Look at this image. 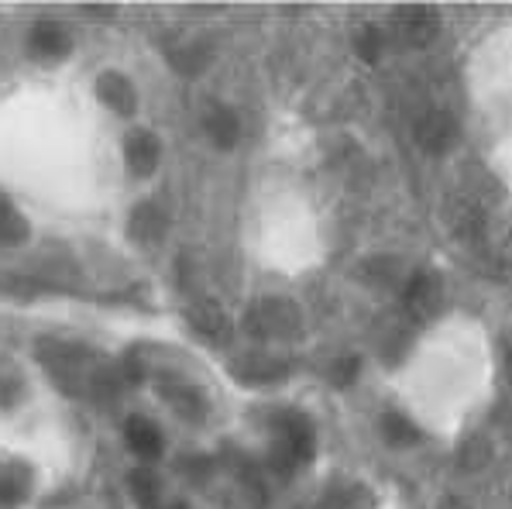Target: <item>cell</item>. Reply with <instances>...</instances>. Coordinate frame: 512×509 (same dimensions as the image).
Returning <instances> with one entry per match:
<instances>
[{
  "label": "cell",
  "mask_w": 512,
  "mask_h": 509,
  "mask_svg": "<svg viewBox=\"0 0 512 509\" xmlns=\"http://www.w3.org/2000/svg\"><path fill=\"white\" fill-rule=\"evenodd\" d=\"M499 382V341L471 310L430 320L389 368L396 413L437 444H461L475 434L499 399Z\"/></svg>",
  "instance_id": "6da1fadb"
},
{
  "label": "cell",
  "mask_w": 512,
  "mask_h": 509,
  "mask_svg": "<svg viewBox=\"0 0 512 509\" xmlns=\"http://www.w3.org/2000/svg\"><path fill=\"white\" fill-rule=\"evenodd\" d=\"M464 90L482 162L512 193V21L478 38L464 66Z\"/></svg>",
  "instance_id": "7a4b0ae2"
},
{
  "label": "cell",
  "mask_w": 512,
  "mask_h": 509,
  "mask_svg": "<svg viewBox=\"0 0 512 509\" xmlns=\"http://www.w3.org/2000/svg\"><path fill=\"white\" fill-rule=\"evenodd\" d=\"M38 362L62 396H90L100 368L83 341L73 338H42L38 341Z\"/></svg>",
  "instance_id": "3957f363"
},
{
  "label": "cell",
  "mask_w": 512,
  "mask_h": 509,
  "mask_svg": "<svg viewBox=\"0 0 512 509\" xmlns=\"http://www.w3.org/2000/svg\"><path fill=\"white\" fill-rule=\"evenodd\" d=\"M76 38L73 28L59 18H35L25 31V59L38 69H59L73 59Z\"/></svg>",
  "instance_id": "277c9868"
},
{
  "label": "cell",
  "mask_w": 512,
  "mask_h": 509,
  "mask_svg": "<svg viewBox=\"0 0 512 509\" xmlns=\"http://www.w3.org/2000/svg\"><path fill=\"white\" fill-rule=\"evenodd\" d=\"M93 100L100 107L117 117V121L131 124L141 111V90L135 83V76L121 66H104L93 73Z\"/></svg>",
  "instance_id": "5b68a950"
},
{
  "label": "cell",
  "mask_w": 512,
  "mask_h": 509,
  "mask_svg": "<svg viewBox=\"0 0 512 509\" xmlns=\"http://www.w3.org/2000/svg\"><path fill=\"white\" fill-rule=\"evenodd\" d=\"M162 138L155 135L152 128H141V124H131L121 138V169L131 183H148V179L159 176L162 169Z\"/></svg>",
  "instance_id": "8992f818"
},
{
  "label": "cell",
  "mask_w": 512,
  "mask_h": 509,
  "mask_svg": "<svg viewBox=\"0 0 512 509\" xmlns=\"http://www.w3.org/2000/svg\"><path fill=\"white\" fill-rule=\"evenodd\" d=\"M121 448L135 465H159L165 454V430L155 417L148 413H128L117 427Z\"/></svg>",
  "instance_id": "52a82bcc"
},
{
  "label": "cell",
  "mask_w": 512,
  "mask_h": 509,
  "mask_svg": "<svg viewBox=\"0 0 512 509\" xmlns=\"http://www.w3.org/2000/svg\"><path fill=\"white\" fill-rule=\"evenodd\" d=\"M38 492V468L18 454H0V509H25Z\"/></svg>",
  "instance_id": "ba28073f"
},
{
  "label": "cell",
  "mask_w": 512,
  "mask_h": 509,
  "mask_svg": "<svg viewBox=\"0 0 512 509\" xmlns=\"http://www.w3.org/2000/svg\"><path fill=\"white\" fill-rule=\"evenodd\" d=\"M124 496L135 509H159L165 499V482L155 465H131L124 472Z\"/></svg>",
  "instance_id": "9c48e42d"
},
{
  "label": "cell",
  "mask_w": 512,
  "mask_h": 509,
  "mask_svg": "<svg viewBox=\"0 0 512 509\" xmlns=\"http://www.w3.org/2000/svg\"><path fill=\"white\" fill-rule=\"evenodd\" d=\"M165 227H169V221H165V214H162L159 203L141 200V203H135V207H131L124 231H128V238L135 241V245L148 248V245H159L162 234H165Z\"/></svg>",
  "instance_id": "30bf717a"
},
{
  "label": "cell",
  "mask_w": 512,
  "mask_h": 509,
  "mask_svg": "<svg viewBox=\"0 0 512 509\" xmlns=\"http://www.w3.org/2000/svg\"><path fill=\"white\" fill-rule=\"evenodd\" d=\"M31 399V382L25 368L14 362H0V417H18Z\"/></svg>",
  "instance_id": "8fae6325"
},
{
  "label": "cell",
  "mask_w": 512,
  "mask_h": 509,
  "mask_svg": "<svg viewBox=\"0 0 512 509\" xmlns=\"http://www.w3.org/2000/svg\"><path fill=\"white\" fill-rule=\"evenodd\" d=\"M31 241V221L7 193H0V248H25Z\"/></svg>",
  "instance_id": "7c38bea8"
},
{
  "label": "cell",
  "mask_w": 512,
  "mask_h": 509,
  "mask_svg": "<svg viewBox=\"0 0 512 509\" xmlns=\"http://www.w3.org/2000/svg\"><path fill=\"white\" fill-rule=\"evenodd\" d=\"M159 396L165 399V406H169L176 417H186V420H196V413L207 410V399H203V393L186 379L159 382Z\"/></svg>",
  "instance_id": "4fadbf2b"
},
{
  "label": "cell",
  "mask_w": 512,
  "mask_h": 509,
  "mask_svg": "<svg viewBox=\"0 0 512 509\" xmlns=\"http://www.w3.org/2000/svg\"><path fill=\"white\" fill-rule=\"evenodd\" d=\"M203 131H207V142L217 145V148H231L234 142L241 138V121L231 107H210L203 114Z\"/></svg>",
  "instance_id": "5bb4252c"
}]
</instances>
